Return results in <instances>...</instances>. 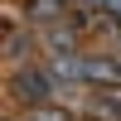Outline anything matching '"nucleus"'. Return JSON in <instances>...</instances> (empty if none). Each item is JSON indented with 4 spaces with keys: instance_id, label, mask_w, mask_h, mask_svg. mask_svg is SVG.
I'll return each mask as SVG.
<instances>
[{
    "instance_id": "1",
    "label": "nucleus",
    "mask_w": 121,
    "mask_h": 121,
    "mask_svg": "<svg viewBox=\"0 0 121 121\" xmlns=\"http://www.w3.org/2000/svg\"><path fill=\"white\" fill-rule=\"evenodd\" d=\"M15 92H19V97H29V102H48L53 78H48L44 68H19V73H15Z\"/></svg>"
},
{
    "instance_id": "2",
    "label": "nucleus",
    "mask_w": 121,
    "mask_h": 121,
    "mask_svg": "<svg viewBox=\"0 0 121 121\" xmlns=\"http://www.w3.org/2000/svg\"><path fill=\"white\" fill-rule=\"evenodd\" d=\"M82 78H87V82L116 87L121 82V63H116V58H82Z\"/></svg>"
},
{
    "instance_id": "3",
    "label": "nucleus",
    "mask_w": 121,
    "mask_h": 121,
    "mask_svg": "<svg viewBox=\"0 0 121 121\" xmlns=\"http://www.w3.org/2000/svg\"><path fill=\"white\" fill-rule=\"evenodd\" d=\"M92 112H102L107 121H121V87H107L102 97H97V107Z\"/></svg>"
},
{
    "instance_id": "4",
    "label": "nucleus",
    "mask_w": 121,
    "mask_h": 121,
    "mask_svg": "<svg viewBox=\"0 0 121 121\" xmlns=\"http://www.w3.org/2000/svg\"><path fill=\"white\" fill-rule=\"evenodd\" d=\"M53 78H82V58H73V53H53Z\"/></svg>"
},
{
    "instance_id": "5",
    "label": "nucleus",
    "mask_w": 121,
    "mask_h": 121,
    "mask_svg": "<svg viewBox=\"0 0 121 121\" xmlns=\"http://www.w3.org/2000/svg\"><path fill=\"white\" fill-rule=\"evenodd\" d=\"M63 0H34V5H29V15H34V19H58V15H63Z\"/></svg>"
},
{
    "instance_id": "6",
    "label": "nucleus",
    "mask_w": 121,
    "mask_h": 121,
    "mask_svg": "<svg viewBox=\"0 0 121 121\" xmlns=\"http://www.w3.org/2000/svg\"><path fill=\"white\" fill-rule=\"evenodd\" d=\"M34 121H68L63 112H48V107H39V112H34Z\"/></svg>"
},
{
    "instance_id": "7",
    "label": "nucleus",
    "mask_w": 121,
    "mask_h": 121,
    "mask_svg": "<svg viewBox=\"0 0 121 121\" xmlns=\"http://www.w3.org/2000/svg\"><path fill=\"white\" fill-rule=\"evenodd\" d=\"M78 5H92V10H107V0H78Z\"/></svg>"
},
{
    "instance_id": "8",
    "label": "nucleus",
    "mask_w": 121,
    "mask_h": 121,
    "mask_svg": "<svg viewBox=\"0 0 121 121\" xmlns=\"http://www.w3.org/2000/svg\"><path fill=\"white\" fill-rule=\"evenodd\" d=\"M116 29H121V24H116Z\"/></svg>"
}]
</instances>
